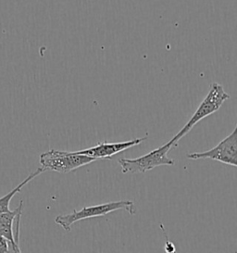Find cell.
I'll return each mask as SVG.
<instances>
[{"mask_svg":"<svg viewBox=\"0 0 237 253\" xmlns=\"http://www.w3.org/2000/svg\"><path fill=\"white\" fill-rule=\"evenodd\" d=\"M229 98V94L225 92L222 84H220L219 83H212L210 84V89L207 96L202 100L197 111L193 114L192 117L169 142L173 147H177L179 141L188 134L196 126V125H198L200 121L207 118L209 115L218 112L222 104Z\"/></svg>","mask_w":237,"mask_h":253,"instance_id":"obj_1","label":"cell"},{"mask_svg":"<svg viewBox=\"0 0 237 253\" xmlns=\"http://www.w3.org/2000/svg\"><path fill=\"white\" fill-rule=\"evenodd\" d=\"M118 210L128 211L131 215L135 214L134 203L132 201H118L107 202L103 204H98L94 206L84 207L80 211H75L68 214L57 216L55 218V223L60 225L64 230L71 232L74 223L82 221L89 218L105 216Z\"/></svg>","mask_w":237,"mask_h":253,"instance_id":"obj_2","label":"cell"},{"mask_svg":"<svg viewBox=\"0 0 237 253\" xmlns=\"http://www.w3.org/2000/svg\"><path fill=\"white\" fill-rule=\"evenodd\" d=\"M96 161V159L79 154L77 151L50 149L40 155V167L44 171L69 173Z\"/></svg>","mask_w":237,"mask_h":253,"instance_id":"obj_3","label":"cell"},{"mask_svg":"<svg viewBox=\"0 0 237 253\" xmlns=\"http://www.w3.org/2000/svg\"><path fill=\"white\" fill-rule=\"evenodd\" d=\"M173 146L167 142L158 149L149 151L143 156L135 159L122 158L118 161L122 173H145L159 166H172L175 162L168 156Z\"/></svg>","mask_w":237,"mask_h":253,"instance_id":"obj_4","label":"cell"},{"mask_svg":"<svg viewBox=\"0 0 237 253\" xmlns=\"http://www.w3.org/2000/svg\"><path fill=\"white\" fill-rule=\"evenodd\" d=\"M186 157L194 161L208 159L233 167H237V126L214 148L203 152L189 153Z\"/></svg>","mask_w":237,"mask_h":253,"instance_id":"obj_5","label":"cell"},{"mask_svg":"<svg viewBox=\"0 0 237 253\" xmlns=\"http://www.w3.org/2000/svg\"><path fill=\"white\" fill-rule=\"evenodd\" d=\"M148 139L147 136L145 137H138L132 140L123 142H99L96 146L91 147L88 149L77 150L79 154L86 155L98 160H111V158L115 156L116 154L123 152L127 149H131L135 146H138L143 142Z\"/></svg>","mask_w":237,"mask_h":253,"instance_id":"obj_6","label":"cell"},{"mask_svg":"<svg viewBox=\"0 0 237 253\" xmlns=\"http://www.w3.org/2000/svg\"><path fill=\"white\" fill-rule=\"evenodd\" d=\"M23 201L14 211H8L0 213V237L7 239V241H13L15 239V226L17 216L22 212Z\"/></svg>","mask_w":237,"mask_h":253,"instance_id":"obj_7","label":"cell"},{"mask_svg":"<svg viewBox=\"0 0 237 253\" xmlns=\"http://www.w3.org/2000/svg\"><path fill=\"white\" fill-rule=\"evenodd\" d=\"M44 170L42 167L37 168L36 171H34V172H31L29 175L22 181V183H20V184L16 186V187H14L11 191H9L7 195L1 197V198H0V213L10 211L9 204H10V201L13 199V197H14L15 195L20 193V192L22 191V188L24 187V186H26L32 180H34V179L37 177L38 175H40V174H41L42 172H44Z\"/></svg>","mask_w":237,"mask_h":253,"instance_id":"obj_8","label":"cell"},{"mask_svg":"<svg viewBox=\"0 0 237 253\" xmlns=\"http://www.w3.org/2000/svg\"><path fill=\"white\" fill-rule=\"evenodd\" d=\"M22 213L17 216L15 223V239L13 241H7V253H22L20 248V228Z\"/></svg>","mask_w":237,"mask_h":253,"instance_id":"obj_9","label":"cell"}]
</instances>
